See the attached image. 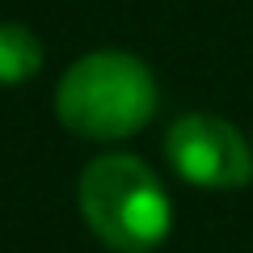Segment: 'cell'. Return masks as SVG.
I'll return each instance as SVG.
<instances>
[{"label":"cell","instance_id":"cell-3","mask_svg":"<svg viewBox=\"0 0 253 253\" xmlns=\"http://www.w3.org/2000/svg\"><path fill=\"white\" fill-rule=\"evenodd\" d=\"M169 165L203 190H241L253 177L249 144L241 139L232 123L215 114H186L169 126L165 135Z\"/></svg>","mask_w":253,"mask_h":253},{"label":"cell","instance_id":"cell-4","mask_svg":"<svg viewBox=\"0 0 253 253\" xmlns=\"http://www.w3.org/2000/svg\"><path fill=\"white\" fill-rule=\"evenodd\" d=\"M42 68V42L17 21H0V84H21Z\"/></svg>","mask_w":253,"mask_h":253},{"label":"cell","instance_id":"cell-1","mask_svg":"<svg viewBox=\"0 0 253 253\" xmlns=\"http://www.w3.org/2000/svg\"><path fill=\"white\" fill-rule=\"evenodd\" d=\"M156 110V81L148 63L126 51H93L63 72L55 89L59 123L84 139L135 135Z\"/></svg>","mask_w":253,"mask_h":253},{"label":"cell","instance_id":"cell-2","mask_svg":"<svg viewBox=\"0 0 253 253\" xmlns=\"http://www.w3.org/2000/svg\"><path fill=\"white\" fill-rule=\"evenodd\" d=\"M76 203L101 245L114 253H152L169 232V199L156 173L126 152L84 165Z\"/></svg>","mask_w":253,"mask_h":253}]
</instances>
